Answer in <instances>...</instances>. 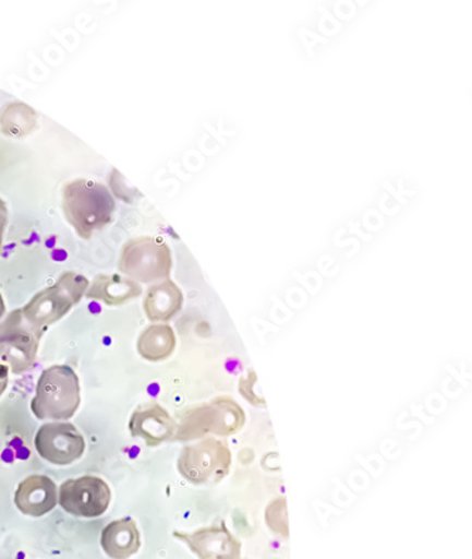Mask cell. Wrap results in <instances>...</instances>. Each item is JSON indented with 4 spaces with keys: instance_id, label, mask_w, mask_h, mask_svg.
<instances>
[{
    "instance_id": "6da1fadb",
    "label": "cell",
    "mask_w": 472,
    "mask_h": 559,
    "mask_svg": "<svg viewBox=\"0 0 472 559\" xmlns=\"http://www.w3.org/2000/svg\"><path fill=\"white\" fill-rule=\"evenodd\" d=\"M116 199L106 185L92 179H74L61 191V211L78 238L88 240L114 219Z\"/></svg>"
},
{
    "instance_id": "7a4b0ae2",
    "label": "cell",
    "mask_w": 472,
    "mask_h": 559,
    "mask_svg": "<svg viewBox=\"0 0 472 559\" xmlns=\"http://www.w3.org/2000/svg\"><path fill=\"white\" fill-rule=\"evenodd\" d=\"M177 442H192L205 438H229L245 425V412L230 396H217L203 404L187 406L177 418Z\"/></svg>"
},
{
    "instance_id": "3957f363",
    "label": "cell",
    "mask_w": 472,
    "mask_h": 559,
    "mask_svg": "<svg viewBox=\"0 0 472 559\" xmlns=\"http://www.w3.org/2000/svg\"><path fill=\"white\" fill-rule=\"evenodd\" d=\"M82 405L80 379L69 365H53L41 372L32 400V412L40 420L72 419Z\"/></svg>"
},
{
    "instance_id": "277c9868",
    "label": "cell",
    "mask_w": 472,
    "mask_h": 559,
    "mask_svg": "<svg viewBox=\"0 0 472 559\" xmlns=\"http://www.w3.org/2000/svg\"><path fill=\"white\" fill-rule=\"evenodd\" d=\"M88 287V278L83 274L61 273L55 284L36 293L22 308L23 317L36 329L47 331L82 301Z\"/></svg>"
},
{
    "instance_id": "5b68a950",
    "label": "cell",
    "mask_w": 472,
    "mask_h": 559,
    "mask_svg": "<svg viewBox=\"0 0 472 559\" xmlns=\"http://www.w3.org/2000/svg\"><path fill=\"white\" fill-rule=\"evenodd\" d=\"M233 454L225 439L195 440L182 449L178 457V472L193 486L217 485L229 476Z\"/></svg>"
},
{
    "instance_id": "8992f818",
    "label": "cell",
    "mask_w": 472,
    "mask_h": 559,
    "mask_svg": "<svg viewBox=\"0 0 472 559\" xmlns=\"http://www.w3.org/2000/svg\"><path fill=\"white\" fill-rule=\"evenodd\" d=\"M172 252L162 239L140 236L122 246L118 269L136 283L164 282L171 276Z\"/></svg>"
},
{
    "instance_id": "52a82bcc",
    "label": "cell",
    "mask_w": 472,
    "mask_h": 559,
    "mask_svg": "<svg viewBox=\"0 0 472 559\" xmlns=\"http://www.w3.org/2000/svg\"><path fill=\"white\" fill-rule=\"evenodd\" d=\"M45 333L23 317L22 308L0 321V361L8 365L9 372L22 376L36 367Z\"/></svg>"
},
{
    "instance_id": "ba28073f",
    "label": "cell",
    "mask_w": 472,
    "mask_h": 559,
    "mask_svg": "<svg viewBox=\"0 0 472 559\" xmlns=\"http://www.w3.org/2000/svg\"><path fill=\"white\" fill-rule=\"evenodd\" d=\"M111 503V489L104 478L83 476L65 480L59 489V504L65 513L78 519H97Z\"/></svg>"
},
{
    "instance_id": "9c48e42d",
    "label": "cell",
    "mask_w": 472,
    "mask_h": 559,
    "mask_svg": "<svg viewBox=\"0 0 472 559\" xmlns=\"http://www.w3.org/2000/svg\"><path fill=\"white\" fill-rule=\"evenodd\" d=\"M35 448L46 462L56 466H69L83 457L86 440L73 424L53 421L37 430Z\"/></svg>"
},
{
    "instance_id": "30bf717a",
    "label": "cell",
    "mask_w": 472,
    "mask_h": 559,
    "mask_svg": "<svg viewBox=\"0 0 472 559\" xmlns=\"http://www.w3.org/2000/svg\"><path fill=\"white\" fill-rule=\"evenodd\" d=\"M173 537L185 544L199 559L242 558V543L231 534L223 521L195 532H174Z\"/></svg>"
},
{
    "instance_id": "8fae6325",
    "label": "cell",
    "mask_w": 472,
    "mask_h": 559,
    "mask_svg": "<svg viewBox=\"0 0 472 559\" xmlns=\"http://www.w3.org/2000/svg\"><path fill=\"white\" fill-rule=\"evenodd\" d=\"M129 429L132 438L141 439L149 448L172 442L177 436V420L158 402H148L132 412Z\"/></svg>"
},
{
    "instance_id": "7c38bea8",
    "label": "cell",
    "mask_w": 472,
    "mask_h": 559,
    "mask_svg": "<svg viewBox=\"0 0 472 559\" xmlns=\"http://www.w3.org/2000/svg\"><path fill=\"white\" fill-rule=\"evenodd\" d=\"M59 504L58 485L45 475H32L19 483L15 506L22 514L40 519Z\"/></svg>"
},
{
    "instance_id": "4fadbf2b",
    "label": "cell",
    "mask_w": 472,
    "mask_h": 559,
    "mask_svg": "<svg viewBox=\"0 0 472 559\" xmlns=\"http://www.w3.org/2000/svg\"><path fill=\"white\" fill-rule=\"evenodd\" d=\"M183 293L172 280L154 284L146 293L144 311L146 319L155 324H165L179 314L183 307Z\"/></svg>"
},
{
    "instance_id": "5bb4252c",
    "label": "cell",
    "mask_w": 472,
    "mask_h": 559,
    "mask_svg": "<svg viewBox=\"0 0 472 559\" xmlns=\"http://www.w3.org/2000/svg\"><path fill=\"white\" fill-rule=\"evenodd\" d=\"M143 294V287L121 274H98L89 284L88 300L101 301L107 306H122Z\"/></svg>"
},
{
    "instance_id": "9a60e30c",
    "label": "cell",
    "mask_w": 472,
    "mask_h": 559,
    "mask_svg": "<svg viewBox=\"0 0 472 559\" xmlns=\"http://www.w3.org/2000/svg\"><path fill=\"white\" fill-rule=\"evenodd\" d=\"M101 548L111 559H130L141 548V533L135 520L112 521L101 533Z\"/></svg>"
},
{
    "instance_id": "2e32d148",
    "label": "cell",
    "mask_w": 472,
    "mask_h": 559,
    "mask_svg": "<svg viewBox=\"0 0 472 559\" xmlns=\"http://www.w3.org/2000/svg\"><path fill=\"white\" fill-rule=\"evenodd\" d=\"M136 349L145 361H167L177 349V334H174L172 326L168 324L146 326L140 335Z\"/></svg>"
},
{
    "instance_id": "e0dca14e",
    "label": "cell",
    "mask_w": 472,
    "mask_h": 559,
    "mask_svg": "<svg viewBox=\"0 0 472 559\" xmlns=\"http://www.w3.org/2000/svg\"><path fill=\"white\" fill-rule=\"evenodd\" d=\"M37 127V114L23 103H9L0 110V128L3 134L21 139Z\"/></svg>"
},
{
    "instance_id": "ac0fdd59",
    "label": "cell",
    "mask_w": 472,
    "mask_h": 559,
    "mask_svg": "<svg viewBox=\"0 0 472 559\" xmlns=\"http://www.w3.org/2000/svg\"><path fill=\"white\" fill-rule=\"evenodd\" d=\"M267 527L276 535H280L282 538H288V513H287V500L286 497H277L268 503L266 507Z\"/></svg>"
},
{
    "instance_id": "d6986e66",
    "label": "cell",
    "mask_w": 472,
    "mask_h": 559,
    "mask_svg": "<svg viewBox=\"0 0 472 559\" xmlns=\"http://www.w3.org/2000/svg\"><path fill=\"white\" fill-rule=\"evenodd\" d=\"M257 373L249 369L247 373L239 379V392L249 404L256 407H266V400L257 391Z\"/></svg>"
},
{
    "instance_id": "ffe728a7",
    "label": "cell",
    "mask_w": 472,
    "mask_h": 559,
    "mask_svg": "<svg viewBox=\"0 0 472 559\" xmlns=\"http://www.w3.org/2000/svg\"><path fill=\"white\" fill-rule=\"evenodd\" d=\"M8 226V205L7 202L3 201V198L0 197V253H2L3 249V238L4 230H7Z\"/></svg>"
},
{
    "instance_id": "44dd1931",
    "label": "cell",
    "mask_w": 472,
    "mask_h": 559,
    "mask_svg": "<svg viewBox=\"0 0 472 559\" xmlns=\"http://www.w3.org/2000/svg\"><path fill=\"white\" fill-rule=\"evenodd\" d=\"M9 385V368L7 364L0 361V397H2L4 391Z\"/></svg>"
},
{
    "instance_id": "7402d4cb",
    "label": "cell",
    "mask_w": 472,
    "mask_h": 559,
    "mask_svg": "<svg viewBox=\"0 0 472 559\" xmlns=\"http://www.w3.org/2000/svg\"><path fill=\"white\" fill-rule=\"evenodd\" d=\"M4 314H7V305H4L2 294H0V321H2Z\"/></svg>"
},
{
    "instance_id": "603a6c76",
    "label": "cell",
    "mask_w": 472,
    "mask_h": 559,
    "mask_svg": "<svg viewBox=\"0 0 472 559\" xmlns=\"http://www.w3.org/2000/svg\"><path fill=\"white\" fill-rule=\"evenodd\" d=\"M239 559H245V558H239Z\"/></svg>"
}]
</instances>
